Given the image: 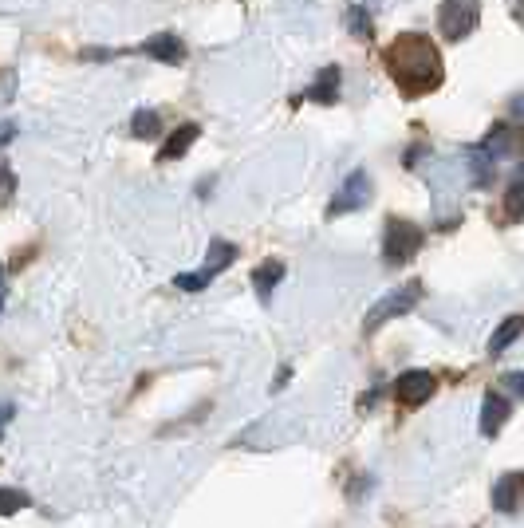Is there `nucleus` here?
Here are the masks:
<instances>
[{"label": "nucleus", "instance_id": "obj_6", "mask_svg": "<svg viewBox=\"0 0 524 528\" xmlns=\"http://www.w3.org/2000/svg\"><path fill=\"white\" fill-rule=\"evenodd\" d=\"M371 194H375V186H371V174H367V170H351V174H347V182H343V186L335 190V198H331L328 217L335 221V217L359 213V209L371 201Z\"/></svg>", "mask_w": 524, "mask_h": 528}, {"label": "nucleus", "instance_id": "obj_19", "mask_svg": "<svg viewBox=\"0 0 524 528\" xmlns=\"http://www.w3.org/2000/svg\"><path fill=\"white\" fill-rule=\"evenodd\" d=\"M131 134L134 138H158V134H162V119H158V111H134Z\"/></svg>", "mask_w": 524, "mask_h": 528}, {"label": "nucleus", "instance_id": "obj_16", "mask_svg": "<svg viewBox=\"0 0 524 528\" xmlns=\"http://www.w3.org/2000/svg\"><path fill=\"white\" fill-rule=\"evenodd\" d=\"M343 24H347V32H351L355 40H371V36H375V20H371L367 4H347Z\"/></svg>", "mask_w": 524, "mask_h": 528}, {"label": "nucleus", "instance_id": "obj_11", "mask_svg": "<svg viewBox=\"0 0 524 528\" xmlns=\"http://www.w3.org/2000/svg\"><path fill=\"white\" fill-rule=\"evenodd\" d=\"M197 138H201V127H197V123H182L178 131L158 146V162H178V158H186Z\"/></svg>", "mask_w": 524, "mask_h": 528}, {"label": "nucleus", "instance_id": "obj_15", "mask_svg": "<svg viewBox=\"0 0 524 528\" xmlns=\"http://www.w3.org/2000/svg\"><path fill=\"white\" fill-rule=\"evenodd\" d=\"M253 288H257V296H261V304H268L272 300V292H276V284L284 280V264L280 261H261L257 268H253Z\"/></svg>", "mask_w": 524, "mask_h": 528}, {"label": "nucleus", "instance_id": "obj_21", "mask_svg": "<svg viewBox=\"0 0 524 528\" xmlns=\"http://www.w3.org/2000/svg\"><path fill=\"white\" fill-rule=\"evenodd\" d=\"M505 387H509L513 395H521V398H524V375H521V371H513V375H505Z\"/></svg>", "mask_w": 524, "mask_h": 528}, {"label": "nucleus", "instance_id": "obj_20", "mask_svg": "<svg viewBox=\"0 0 524 528\" xmlns=\"http://www.w3.org/2000/svg\"><path fill=\"white\" fill-rule=\"evenodd\" d=\"M28 505H32V497H28L24 489L0 485V517H12V513H20V509H28Z\"/></svg>", "mask_w": 524, "mask_h": 528}, {"label": "nucleus", "instance_id": "obj_1", "mask_svg": "<svg viewBox=\"0 0 524 528\" xmlns=\"http://www.w3.org/2000/svg\"><path fill=\"white\" fill-rule=\"evenodd\" d=\"M383 64H387V75L394 79V87L406 99H422V95L438 91L442 79H446L438 44L430 36H422V32H406V36L391 40L387 52H383Z\"/></svg>", "mask_w": 524, "mask_h": 528}, {"label": "nucleus", "instance_id": "obj_25", "mask_svg": "<svg viewBox=\"0 0 524 528\" xmlns=\"http://www.w3.org/2000/svg\"><path fill=\"white\" fill-rule=\"evenodd\" d=\"M513 115H517V119H524V99H517V103H513Z\"/></svg>", "mask_w": 524, "mask_h": 528}, {"label": "nucleus", "instance_id": "obj_12", "mask_svg": "<svg viewBox=\"0 0 524 528\" xmlns=\"http://www.w3.org/2000/svg\"><path fill=\"white\" fill-rule=\"evenodd\" d=\"M477 146H481L489 158H509V154H517L521 138H517V127H509V123H497L493 131L477 142Z\"/></svg>", "mask_w": 524, "mask_h": 528}, {"label": "nucleus", "instance_id": "obj_7", "mask_svg": "<svg viewBox=\"0 0 524 528\" xmlns=\"http://www.w3.org/2000/svg\"><path fill=\"white\" fill-rule=\"evenodd\" d=\"M438 391V375L434 371H406L394 379V402L406 410H418L422 402H430V395Z\"/></svg>", "mask_w": 524, "mask_h": 528}, {"label": "nucleus", "instance_id": "obj_8", "mask_svg": "<svg viewBox=\"0 0 524 528\" xmlns=\"http://www.w3.org/2000/svg\"><path fill=\"white\" fill-rule=\"evenodd\" d=\"M142 56H150V60H158V64H170V67H178V64H186V44L178 40V32H158V36H150L142 48H138Z\"/></svg>", "mask_w": 524, "mask_h": 528}, {"label": "nucleus", "instance_id": "obj_22", "mask_svg": "<svg viewBox=\"0 0 524 528\" xmlns=\"http://www.w3.org/2000/svg\"><path fill=\"white\" fill-rule=\"evenodd\" d=\"M12 414H16V406H12V402H0V434H4V426L12 422Z\"/></svg>", "mask_w": 524, "mask_h": 528}, {"label": "nucleus", "instance_id": "obj_13", "mask_svg": "<svg viewBox=\"0 0 524 528\" xmlns=\"http://www.w3.org/2000/svg\"><path fill=\"white\" fill-rule=\"evenodd\" d=\"M465 166H469V182H473V190H489V186H493V178H497V162H493L481 146H469V150H465Z\"/></svg>", "mask_w": 524, "mask_h": 528}, {"label": "nucleus", "instance_id": "obj_10", "mask_svg": "<svg viewBox=\"0 0 524 528\" xmlns=\"http://www.w3.org/2000/svg\"><path fill=\"white\" fill-rule=\"evenodd\" d=\"M521 497H524V473L497 477V485H493V509L497 513H517L521 509Z\"/></svg>", "mask_w": 524, "mask_h": 528}, {"label": "nucleus", "instance_id": "obj_17", "mask_svg": "<svg viewBox=\"0 0 524 528\" xmlns=\"http://www.w3.org/2000/svg\"><path fill=\"white\" fill-rule=\"evenodd\" d=\"M521 335H524V316H509L501 328L489 335V355H501V351H505V347H513Z\"/></svg>", "mask_w": 524, "mask_h": 528}, {"label": "nucleus", "instance_id": "obj_4", "mask_svg": "<svg viewBox=\"0 0 524 528\" xmlns=\"http://www.w3.org/2000/svg\"><path fill=\"white\" fill-rule=\"evenodd\" d=\"M481 24V4L477 0H442L438 8V32L446 40H465Z\"/></svg>", "mask_w": 524, "mask_h": 528}, {"label": "nucleus", "instance_id": "obj_18", "mask_svg": "<svg viewBox=\"0 0 524 528\" xmlns=\"http://www.w3.org/2000/svg\"><path fill=\"white\" fill-rule=\"evenodd\" d=\"M501 213H505V221H509V225L524 221V178H513V182H509L505 201H501Z\"/></svg>", "mask_w": 524, "mask_h": 528}, {"label": "nucleus", "instance_id": "obj_14", "mask_svg": "<svg viewBox=\"0 0 524 528\" xmlns=\"http://www.w3.org/2000/svg\"><path fill=\"white\" fill-rule=\"evenodd\" d=\"M339 83H343V71L335 64H328V67H320V75L312 79V87L304 91L312 103H324V107H331L335 99H339Z\"/></svg>", "mask_w": 524, "mask_h": 528}, {"label": "nucleus", "instance_id": "obj_24", "mask_svg": "<svg viewBox=\"0 0 524 528\" xmlns=\"http://www.w3.org/2000/svg\"><path fill=\"white\" fill-rule=\"evenodd\" d=\"M12 138H16V127H12V123H0V150H4Z\"/></svg>", "mask_w": 524, "mask_h": 528}, {"label": "nucleus", "instance_id": "obj_2", "mask_svg": "<svg viewBox=\"0 0 524 528\" xmlns=\"http://www.w3.org/2000/svg\"><path fill=\"white\" fill-rule=\"evenodd\" d=\"M426 245V229L414 225L410 217H387L383 229V261L387 264H406L414 261V253H422Z\"/></svg>", "mask_w": 524, "mask_h": 528}, {"label": "nucleus", "instance_id": "obj_3", "mask_svg": "<svg viewBox=\"0 0 524 528\" xmlns=\"http://www.w3.org/2000/svg\"><path fill=\"white\" fill-rule=\"evenodd\" d=\"M418 300H422V280H406V284H398L394 292H387L371 312H367V320H363V331L371 335V331H379L387 320H398V316H410L414 308H418Z\"/></svg>", "mask_w": 524, "mask_h": 528}, {"label": "nucleus", "instance_id": "obj_23", "mask_svg": "<svg viewBox=\"0 0 524 528\" xmlns=\"http://www.w3.org/2000/svg\"><path fill=\"white\" fill-rule=\"evenodd\" d=\"M12 186H16V178H12V170H8V166H0V190L8 194Z\"/></svg>", "mask_w": 524, "mask_h": 528}, {"label": "nucleus", "instance_id": "obj_9", "mask_svg": "<svg viewBox=\"0 0 524 528\" xmlns=\"http://www.w3.org/2000/svg\"><path fill=\"white\" fill-rule=\"evenodd\" d=\"M509 414H513V402L501 395V391H489L485 402H481V434H485V438H497V434L505 430Z\"/></svg>", "mask_w": 524, "mask_h": 528}, {"label": "nucleus", "instance_id": "obj_5", "mask_svg": "<svg viewBox=\"0 0 524 528\" xmlns=\"http://www.w3.org/2000/svg\"><path fill=\"white\" fill-rule=\"evenodd\" d=\"M233 261H237V245H229V241H209V257L201 264V272H182L174 284H178L182 292H201L209 280H217Z\"/></svg>", "mask_w": 524, "mask_h": 528}, {"label": "nucleus", "instance_id": "obj_26", "mask_svg": "<svg viewBox=\"0 0 524 528\" xmlns=\"http://www.w3.org/2000/svg\"><path fill=\"white\" fill-rule=\"evenodd\" d=\"M0 308H4V280H0Z\"/></svg>", "mask_w": 524, "mask_h": 528}]
</instances>
